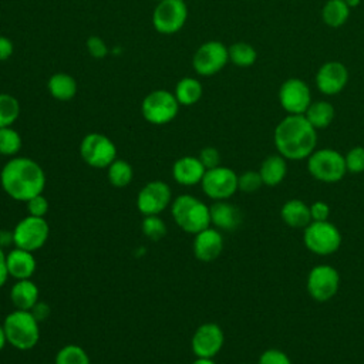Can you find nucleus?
<instances>
[{
	"label": "nucleus",
	"mask_w": 364,
	"mask_h": 364,
	"mask_svg": "<svg viewBox=\"0 0 364 364\" xmlns=\"http://www.w3.org/2000/svg\"><path fill=\"white\" fill-rule=\"evenodd\" d=\"M0 185L11 199L26 203L28 199L43 193L46 172L34 159L16 155L3 165Z\"/></svg>",
	"instance_id": "obj_1"
},
{
	"label": "nucleus",
	"mask_w": 364,
	"mask_h": 364,
	"mask_svg": "<svg viewBox=\"0 0 364 364\" xmlns=\"http://www.w3.org/2000/svg\"><path fill=\"white\" fill-rule=\"evenodd\" d=\"M277 154L290 161L307 159L317 145V129L304 115L284 117L273 132Z\"/></svg>",
	"instance_id": "obj_2"
},
{
	"label": "nucleus",
	"mask_w": 364,
	"mask_h": 364,
	"mask_svg": "<svg viewBox=\"0 0 364 364\" xmlns=\"http://www.w3.org/2000/svg\"><path fill=\"white\" fill-rule=\"evenodd\" d=\"M171 216L183 232L191 235H196L210 226L209 206L189 193H182L172 199Z\"/></svg>",
	"instance_id": "obj_3"
},
{
	"label": "nucleus",
	"mask_w": 364,
	"mask_h": 364,
	"mask_svg": "<svg viewBox=\"0 0 364 364\" xmlns=\"http://www.w3.org/2000/svg\"><path fill=\"white\" fill-rule=\"evenodd\" d=\"M3 327L7 344L20 351L34 348L40 340V321L31 311L14 309L4 317Z\"/></svg>",
	"instance_id": "obj_4"
},
{
	"label": "nucleus",
	"mask_w": 364,
	"mask_h": 364,
	"mask_svg": "<svg viewBox=\"0 0 364 364\" xmlns=\"http://www.w3.org/2000/svg\"><path fill=\"white\" fill-rule=\"evenodd\" d=\"M307 171L316 181L324 183L338 182L347 172L344 155L331 148L314 149L307 158Z\"/></svg>",
	"instance_id": "obj_5"
},
{
	"label": "nucleus",
	"mask_w": 364,
	"mask_h": 364,
	"mask_svg": "<svg viewBox=\"0 0 364 364\" xmlns=\"http://www.w3.org/2000/svg\"><path fill=\"white\" fill-rule=\"evenodd\" d=\"M341 233L336 225L328 220H311L303 229V243L314 255L328 256L336 253L341 246Z\"/></svg>",
	"instance_id": "obj_6"
},
{
	"label": "nucleus",
	"mask_w": 364,
	"mask_h": 364,
	"mask_svg": "<svg viewBox=\"0 0 364 364\" xmlns=\"http://www.w3.org/2000/svg\"><path fill=\"white\" fill-rule=\"evenodd\" d=\"M179 102L173 92L155 90L145 95L141 104V112L146 122L152 125H165L173 121L179 112Z\"/></svg>",
	"instance_id": "obj_7"
},
{
	"label": "nucleus",
	"mask_w": 364,
	"mask_h": 364,
	"mask_svg": "<svg viewBox=\"0 0 364 364\" xmlns=\"http://www.w3.org/2000/svg\"><path fill=\"white\" fill-rule=\"evenodd\" d=\"M80 156L91 168L107 169L117 159V146L101 132H90L80 142Z\"/></svg>",
	"instance_id": "obj_8"
},
{
	"label": "nucleus",
	"mask_w": 364,
	"mask_h": 364,
	"mask_svg": "<svg viewBox=\"0 0 364 364\" xmlns=\"http://www.w3.org/2000/svg\"><path fill=\"white\" fill-rule=\"evenodd\" d=\"M11 235V243L14 247L36 252L41 249L50 236V226L46 218L27 215L14 226Z\"/></svg>",
	"instance_id": "obj_9"
},
{
	"label": "nucleus",
	"mask_w": 364,
	"mask_h": 364,
	"mask_svg": "<svg viewBox=\"0 0 364 364\" xmlns=\"http://www.w3.org/2000/svg\"><path fill=\"white\" fill-rule=\"evenodd\" d=\"M228 61V47L218 40H209L200 44L193 53L192 67L196 74L202 77H209L222 71Z\"/></svg>",
	"instance_id": "obj_10"
},
{
	"label": "nucleus",
	"mask_w": 364,
	"mask_h": 364,
	"mask_svg": "<svg viewBox=\"0 0 364 364\" xmlns=\"http://www.w3.org/2000/svg\"><path fill=\"white\" fill-rule=\"evenodd\" d=\"M203 193L212 200H228L237 191V173L228 166H216L206 169L202 182Z\"/></svg>",
	"instance_id": "obj_11"
},
{
	"label": "nucleus",
	"mask_w": 364,
	"mask_h": 364,
	"mask_svg": "<svg viewBox=\"0 0 364 364\" xmlns=\"http://www.w3.org/2000/svg\"><path fill=\"white\" fill-rule=\"evenodd\" d=\"M188 20V6L183 0H164L156 3L152 13V26L161 34L178 33Z\"/></svg>",
	"instance_id": "obj_12"
},
{
	"label": "nucleus",
	"mask_w": 364,
	"mask_h": 364,
	"mask_svg": "<svg viewBox=\"0 0 364 364\" xmlns=\"http://www.w3.org/2000/svg\"><path fill=\"white\" fill-rule=\"evenodd\" d=\"M307 293L318 303L331 300L340 287V273L330 264H317L307 274Z\"/></svg>",
	"instance_id": "obj_13"
},
{
	"label": "nucleus",
	"mask_w": 364,
	"mask_h": 364,
	"mask_svg": "<svg viewBox=\"0 0 364 364\" xmlns=\"http://www.w3.org/2000/svg\"><path fill=\"white\" fill-rule=\"evenodd\" d=\"M172 203V191L164 181L145 183L136 195V209L141 215H161Z\"/></svg>",
	"instance_id": "obj_14"
},
{
	"label": "nucleus",
	"mask_w": 364,
	"mask_h": 364,
	"mask_svg": "<svg viewBox=\"0 0 364 364\" xmlns=\"http://www.w3.org/2000/svg\"><path fill=\"white\" fill-rule=\"evenodd\" d=\"M280 107L291 115H303L311 104L309 85L300 78H289L279 88Z\"/></svg>",
	"instance_id": "obj_15"
},
{
	"label": "nucleus",
	"mask_w": 364,
	"mask_h": 364,
	"mask_svg": "<svg viewBox=\"0 0 364 364\" xmlns=\"http://www.w3.org/2000/svg\"><path fill=\"white\" fill-rule=\"evenodd\" d=\"M225 334L219 324L203 323L200 324L191 340L192 351L196 357L213 358L223 347Z\"/></svg>",
	"instance_id": "obj_16"
},
{
	"label": "nucleus",
	"mask_w": 364,
	"mask_h": 364,
	"mask_svg": "<svg viewBox=\"0 0 364 364\" xmlns=\"http://www.w3.org/2000/svg\"><path fill=\"white\" fill-rule=\"evenodd\" d=\"M348 81V70L340 61H327L317 70L316 85L324 95L340 94Z\"/></svg>",
	"instance_id": "obj_17"
},
{
	"label": "nucleus",
	"mask_w": 364,
	"mask_h": 364,
	"mask_svg": "<svg viewBox=\"0 0 364 364\" xmlns=\"http://www.w3.org/2000/svg\"><path fill=\"white\" fill-rule=\"evenodd\" d=\"M192 250L193 256L200 262L208 263L216 260L223 250L222 232L213 226H209L193 235Z\"/></svg>",
	"instance_id": "obj_18"
},
{
	"label": "nucleus",
	"mask_w": 364,
	"mask_h": 364,
	"mask_svg": "<svg viewBox=\"0 0 364 364\" xmlns=\"http://www.w3.org/2000/svg\"><path fill=\"white\" fill-rule=\"evenodd\" d=\"M206 169L198 156L185 155L172 165V178L182 186H193L202 182Z\"/></svg>",
	"instance_id": "obj_19"
},
{
	"label": "nucleus",
	"mask_w": 364,
	"mask_h": 364,
	"mask_svg": "<svg viewBox=\"0 0 364 364\" xmlns=\"http://www.w3.org/2000/svg\"><path fill=\"white\" fill-rule=\"evenodd\" d=\"M210 226L219 230H235L242 223V212L228 200H215L210 206Z\"/></svg>",
	"instance_id": "obj_20"
},
{
	"label": "nucleus",
	"mask_w": 364,
	"mask_h": 364,
	"mask_svg": "<svg viewBox=\"0 0 364 364\" xmlns=\"http://www.w3.org/2000/svg\"><path fill=\"white\" fill-rule=\"evenodd\" d=\"M6 260H7L9 276L16 280L31 279L33 274L36 273L37 262L33 252L30 250L14 247L7 253Z\"/></svg>",
	"instance_id": "obj_21"
},
{
	"label": "nucleus",
	"mask_w": 364,
	"mask_h": 364,
	"mask_svg": "<svg viewBox=\"0 0 364 364\" xmlns=\"http://www.w3.org/2000/svg\"><path fill=\"white\" fill-rule=\"evenodd\" d=\"M10 300L14 309L30 311L40 300V290L31 279L16 280L10 289Z\"/></svg>",
	"instance_id": "obj_22"
},
{
	"label": "nucleus",
	"mask_w": 364,
	"mask_h": 364,
	"mask_svg": "<svg viewBox=\"0 0 364 364\" xmlns=\"http://www.w3.org/2000/svg\"><path fill=\"white\" fill-rule=\"evenodd\" d=\"M282 220L296 229H304L311 222L310 205L301 199H289L280 209Z\"/></svg>",
	"instance_id": "obj_23"
},
{
	"label": "nucleus",
	"mask_w": 364,
	"mask_h": 364,
	"mask_svg": "<svg viewBox=\"0 0 364 364\" xmlns=\"http://www.w3.org/2000/svg\"><path fill=\"white\" fill-rule=\"evenodd\" d=\"M287 159L280 154L269 155L260 165L259 173L262 176L263 185L266 186H277L286 178L287 173Z\"/></svg>",
	"instance_id": "obj_24"
},
{
	"label": "nucleus",
	"mask_w": 364,
	"mask_h": 364,
	"mask_svg": "<svg viewBox=\"0 0 364 364\" xmlns=\"http://www.w3.org/2000/svg\"><path fill=\"white\" fill-rule=\"evenodd\" d=\"M47 91L57 101H70L77 94V81L67 73H55L47 80Z\"/></svg>",
	"instance_id": "obj_25"
},
{
	"label": "nucleus",
	"mask_w": 364,
	"mask_h": 364,
	"mask_svg": "<svg viewBox=\"0 0 364 364\" xmlns=\"http://www.w3.org/2000/svg\"><path fill=\"white\" fill-rule=\"evenodd\" d=\"M173 94L179 105L191 107V105H195L202 98L203 87L199 80L193 77H183L176 82Z\"/></svg>",
	"instance_id": "obj_26"
},
{
	"label": "nucleus",
	"mask_w": 364,
	"mask_h": 364,
	"mask_svg": "<svg viewBox=\"0 0 364 364\" xmlns=\"http://www.w3.org/2000/svg\"><path fill=\"white\" fill-rule=\"evenodd\" d=\"M334 107L327 101H314L303 114L316 129L327 128L334 119Z\"/></svg>",
	"instance_id": "obj_27"
},
{
	"label": "nucleus",
	"mask_w": 364,
	"mask_h": 364,
	"mask_svg": "<svg viewBox=\"0 0 364 364\" xmlns=\"http://www.w3.org/2000/svg\"><path fill=\"white\" fill-rule=\"evenodd\" d=\"M321 17L326 26L338 28L350 17V7L346 0H327L321 10Z\"/></svg>",
	"instance_id": "obj_28"
},
{
	"label": "nucleus",
	"mask_w": 364,
	"mask_h": 364,
	"mask_svg": "<svg viewBox=\"0 0 364 364\" xmlns=\"http://www.w3.org/2000/svg\"><path fill=\"white\" fill-rule=\"evenodd\" d=\"M107 178L108 182L115 188H125L132 182L134 169L131 164L125 159L117 158L108 168H107Z\"/></svg>",
	"instance_id": "obj_29"
},
{
	"label": "nucleus",
	"mask_w": 364,
	"mask_h": 364,
	"mask_svg": "<svg viewBox=\"0 0 364 364\" xmlns=\"http://www.w3.org/2000/svg\"><path fill=\"white\" fill-rule=\"evenodd\" d=\"M228 53H229V61L237 67H250L255 64L257 58V53L255 47L245 41L233 43L232 46L228 47Z\"/></svg>",
	"instance_id": "obj_30"
},
{
	"label": "nucleus",
	"mask_w": 364,
	"mask_h": 364,
	"mask_svg": "<svg viewBox=\"0 0 364 364\" xmlns=\"http://www.w3.org/2000/svg\"><path fill=\"white\" fill-rule=\"evenodd\" d=\"M20 115V102L11 94L0 92V128L11 127Z\"/></svg>",
	"instance_id": "obj_31"
},
{
	"label": "nucleus",
	"mask_w": 364,
	"mask_h": 364,
	"mask_svg": "<svg viewBox=\"0 0 364 364\" xmlns=\"http://www.w3.org/2000/svg\"><path fill=\"white\" fill-rule=\"evenodd\" d=\"M54 364H91V361L81 346L65 344L57 351Z\"/></svg>",
	"instance_id": "obj_32"
},
{
	"label": "nucleus",
	"mask_w": 364,
	"mask_h": 364,
	"mask_svg": "<svg viewBox=\"0 0 364 364\" xmlns=\"http://www.w3.org/2000/svg\"><path fill=\"white\" fill-rule=\"evenodd\" d=\"M21 145H23L21 136L14 128L11 127L0 128V155L13 158L20 152Z\"/></svg>",
	"instance_id": "obj_33"
},
{
	"label": "nucleus",
	"mask_w": 364,
	"mask_h": 364,
	"mask_svg": "<svg viewBox=\"0 0 364 364\" xmlns=\"http://www.w3.org/2000/svg\"><path fill=\"white\" fill-rule=\"evenodd\" d=\"M141 230L145 237L149 240H161L166 235V225L159 215H148L144 216L141 223Z\"/></svg>",
	"instance_id": "obj_34"
},
{
	"label": "nucleus",
	"mask_w": 364,
	"mask_h": 364,
	"mask_svg": "<svg viewBox=\"0 0 364 364\" xmlns=\"http://www.w3.org/2000/svg\"><path fill=\"white\" fill-rule=\"evenodd\" d=\"M262 186L263 181L259 171H245L243 173L237 175V188L245 193L257 192Z\"/></svg>",
	"instance_id": "obj_35"
},
{
	"label": "nucleus",
	"mask_w": 364,
	"mask_h": 364,
	"mask_svg": "<svg viewBox=\"0 0 364 364\" xmlns=\"http://www.w3.org/2000/svg\"><path fill=\"white\" fill-rule=\"evenodd\" d=\"M346 168L347 172L361 173L364 172V146H354L346 155Z\"/></svg>",
	"instance_id": "obj_36"
},
{
	"label": "nucleus",
	"mask_w": 364,
	"mask_h": 364,
	"mask_svg": "<svg viewBox=\"0 0 364 364\" xmlns=\"http://www.w3.org/2000/svg\"><path fill=\"white\" fill-rule=\"evenodd\" d=\"M85 46H87V50H88V53H90V55L92 58L102 60V58H105L108 55V51H109L108 46H107V43L100 36H95V34L90 36L87 38Z\"/></svg>",
	"instance_id": "obj_37"
},
{
	"label": "nucleus",
	"mask_w": 364,
	"mask_h": 364,
	"mask_svg": "<svg viewBox=\"0 0 364 364\" xmlns=\"http://www.w3.org/2000/svg\"><path fill=\"white\" fill-rule=\"evenodd\" d=\"M26 208H27V215L44 218L47 215V212H48L50 203H48L47 198L43 193H40V195L28 199L26 202Z\"/></svg>",
	"instance_id": "obj_38"
},
{
	"label": "nucleus",
	"mask_w": 364,
	"mask_h": 364,
	"mask_svg": "<svg viewBox=\"0 0 364 364\" xmlns=\"http://www.w3.org/2000/svg\"><path fill=\"white\" fill-rule=\"evenodd\" d=\"M257 364H291V360L279 348H267L260 354Z\"/></svg>",
	"instance_id": "obj_39"
},
{
	"label": "nucleus",
	"mask_w": 364,
	"mask_h": 364,
	"mask_svg": "<svg viewBox=\"0 0 364 364\" xmlns=\"http://www.w3.org/2000/svg\"><path fill=\"white\" fill-rule=\"evenodd\" d=\"M198 158L202 162V165L205 166V169H212V168H216L220 165V154L213 146L202 148Z\"/></svg>",
	"instance_id": "obj_40"
},
{
	"label": "nucleus",
	"mask_w": 364,
	"mask_h": 364,
	"mask_svg": "<svg viewBox=\"0 0 364 364\" xmlns=\"http://www.w3.org/2000/svg\"><path fill=\"white\" fill-rule=\"evenodd\" d=\"M310 215H311V220H314V222L328 220V218H330V206H328V203H326L323 200L313 202L310 205Z\"/></svg>",
	"instance_id": "obj_41"
},
{
	"label": "nucleus",
	"mask_w": 364,
	"mask_h": 364,
	"mask_svg": "<svg viewBox=\"0 0 364 364\" xmlns=\"http://www.w3.org/2000/svg\"><path fill=\"white\" fill-rule=\"evenodd\" d=\"M13 53H14L13 41L6 36H0V61L9 60L13 55Z\"/></svg>",
	"instance_id": "obj_42"
},
{
	"label": "nucleus",
	"mask_w": 364,
	"mask_h": 364,
	"mask_svg": "<svg viewBox=\"0 0 364 364\" xmlns=\"http://www.w3.org/2000/svg\"><path fill=\"white\" fill-rule=\"evenodd\" d=\"M7 253H4V250L0 246V287H3L7 282L9 276V270H7V260H6Z\"/></svg>",
	"instance_id": "obj_43"
},
{
	"label": "nucleus",
	"mask_w": 364,
	"mask_h": 364,
	"mask_svg": "<svg viewBox=\"0 0 364 364\" xmlns=\"http://www.w3.org/2000/svg\"><path fill=\"white\" fill-rule=\"evenodd\" d=\"M33 314H34V317L38 320V321H41V320H44L47 316H48V313H50V309H48V306L46 304V303H43V301H37V304L30 310Z\"/></svg>",
	"instance_id": "obj_44"
},
{
	"label": "nucleus",
	"mask_w": 364,
	"mask_h": 364,
	"mask_svg": "<svg viewBox=\"0 0 364 364\" xmlns=\"http://www.w3.org/2000/svg\"><path fill=\"white\" fill-rule=\"evenodd\" d=\"M7 344V338H6V331L3 327V323H0V351L6 347Z\"/></svg>",
	"instance_id": "obj_45"
},
{
	"label": "nucleus",
	"mask_w": 364,
	"mask_h": 364,
	"mask_svg": "<svg viewBox=\"0 0 364 364\" xmlns=\"http://www.w3.org/2000/svg\"><path fill=\"white\" fill-rule=\"evenodd\" d=\"M191 364H216L213 358H205V357H196Z\"/></svg>",
	"instance_id": "obj_46"
},
{
	"label": "nucleus",
	"mask_w": 364,
	"mask_h": 364,
	"mask_svg": "<svg viewBox=\"0 0 364 364\" xmlns=\"http://www.w3.org/2000/svg\"><path fill=\"white\" fill-rule=\"evenodd\" d=\"M346 3L348 4L350 9H351V7L354 9V7H357V6L360 4V0H346Z\"/></svg>",
	"instance_id": "obj_47"
},
{
	"label": "nucleus",
	"mask_w": 364,
	"mask_h": 364,
	"mask_svg": "<svg viewBox=\"0 0 364 364\" xmlns=\"http://www.w3.org/2000/svg\"><path fill=\"white\" fill-rule=\"evenodd\" d=\"M155 1H156V3H159V1H164V0H155Z\"/></svg>",
	"instance_id": "obj_48"
}]
</instances>
